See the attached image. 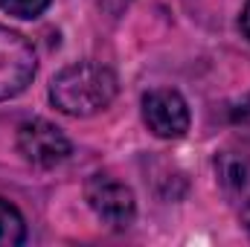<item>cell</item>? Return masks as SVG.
Returning a JSON list of instances; mask_svg holds the SVG:
<instances>
[{"instance_id":"cell-1","label":"cell","mask_w":250,"mask_h":247,"mask_svg":"<svg viewBox=\"0 0 250 247\" xmlns=\"http://www.w3.org/2000/svg\"><path fill=\"white\" fill-rule=\"evenodd\" d=\"M117 73L96 62L64 67L50 84V102L67 117H93L117 99Z\"/></svg>"},{"instance_id":"cell-2","label":"cell","mask_w":250,"mask_h":247,"mask_svg":"<svg viewBox=\"0 0 250 247\" xmlns=\"http://www.w3.org/2000/svg\"><path fill=\"white\" fill-rule=\"evenodd\" d=\"M18 154L35 169H56L70 157V140L50 120H26L15 137Z\"/></svg>"},{"instance_id":"cell-3","label":"cell","mask_w":250,"mask_h":247,"mask_svg":"<svg viewBox=\"0 0 250 247\" xmlns=\"http://www.w3.org/2000/svg\"><path fill=\"white\" fill-rule=\"evenodd\" d=\"M35 70L38 62L32 44L21 32L0 26V102L23 93L32 84Z\"/></svg>"},{"instance_id":"cell-4","label":"cell","mask_w":250,"mask_h":247,"mask_svg":"<svg viewBox=\"0 0 250 247\" xmlns=\"http://www.w3.org/2000/svg\"><path fill=\"white\" fill-rule=\"evenodd\" d=\"M84 201L93 209V215L102 224L114 227V230H125L134 221V215H137L134 192L123 181L111 178V175H93V178H87V184H84Z\"/></svg>"},{"instance_id":"cell-5","label":"cell","mask_w":250,"mask_h":247,"mask_svg":"<svg viewBox=\"0 0 250 247\" xmlns=\"http://www.w3.org/2000/svg\"><path fill=\"white\" fill-rule=\"evenodd\" d=\"M189 105L172 87H157L143 96V123L160 140H181L189 131Z\"/></svg>"},{"instance_id":"cell-6","label":"cell","mask_w":250,"mask_h":247,"mask_svg":"<svg viewBox=\"0 0 250 247\" xmlns=\"http://www.w3.org/2000/svg\"><path fill=\"white\" fill-rule=\"evenodd\" d=\"M26 242V221L21 215V209L0 198V247H18Z\"/></svg>"},{"instance_id":"cell-7","label":"cell","mask_w":250,"mask_h":247,"mask_svg":"<svg viewBox=\"0 0 250 247\" xmlns=\"http://www.w3.org/2000/svg\"><path fill=\"white\" fill-rule=\"evenodd\" d=\"M215 169H218L221 181L230 186V189H242L245 181H248V166H245V160H239V157H233V154H224L221 160H215Z\"/></svg>"},{"instance_id":"cell-8","label":"cell","mask_w":250,"mask_h":247,"mask_svg":"<svg viewBox=\"0 0 250 247\" xmlns=\"http://www.w3.org/2000/svg\"><path fill=\"white\" fill-rule=\"evenodd\" d=\"M53 0H0V9L9 12L12 18H21V21H32L38 15H44L50 9Z\"/></svg>"},{"instance_id":"cell-9","label":"cell","mask_w":250,"mask_h":247,"mask_svg":"<svg viewBox=\"0 0 250 247\" xmlns=\"http://www.w3.org/2000/svg\"><path fill=\"white\" fill-rule=\"evenodd\" d=\"M134 0H96V6H99V12L102 15H108V18H120V15H125V9L131 6Z\"/></svg>"},{"instance_id":"cell-10","label":"cell","mask_w":250,"mask_h":247,"mask_svg":"<svg viewBox=\"0 0 250 247\" xmlns=\"http://www.w3.org/2000/svg\"><path fill=\"white\" fill-rule=\"evenodd\" d=\"M239 26H242V32H245V38H250V0L245 3V9H242V18H239Z\"/></svg>"},{"instance_id":"cell-11","label":"cell","mask_w":250,"mask_h":247,"mask_svg":"<svg viewBox=\"0 0 250 247\" xmlns=\"http://www.w3.org/2000/svg\"><path fill=\"white\" fill-rule=\"evenodd\" d=\"M242 224H245V230L250 233V201L245 204V209H242Z\"/></svg>"}]
</instances>
